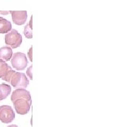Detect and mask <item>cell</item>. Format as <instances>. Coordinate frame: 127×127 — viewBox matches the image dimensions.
I'll use <instances>...</instances> for the list:
<instances>
[{"label":"cell","instance_id":"6da1fadb","mask_svg":"<svg viewBox=\"0 0 127 127\" xmlns=\"http://www.w3.org/2000/svg\"><path fill=\"white\" fill-rule=\"evenodd\" d=\"M11 100L13 102L16 112L21 115L28 113L32 104L31 95L26 89L18 88L12 93Z\"/></svg>","mask_w":127,"mask_h":127},{"label":"cell","instance_id":"7a4b0ae2","mask_svg":"<svg viewBox=\"0 0 127 127\" xmlns=\"http://www.w3.org/2000/svg\"><path fill=\"white\" fill-rule=\"evenodd\" d=\"M5 43L11 47V48L16 49L21 45L22 36L16 30L11 29V31L5 35Z\"/></svg>","mask_w":127,"mask_h":127},{"label":"cell","instance_id":"3957f363","mask_svg":"<svg viewBox=\"0 0 127 127\" xmlns=\"http://www.w3.org/2000/svg\"><path fill=\"white\" fill-rule=\"evenodd\" d=\"M9 83H11L12 86L17 89H26L29 84V80L28 79L25 73L15 71Z\"/></svg>","mask_w":127,"mask_h":127},{"label":"cell","instance_id":"277c9868","mask_svg":"<svg viewBox=\"0 0 127 127\" xmlns=\"http://www.w3.org/2000/svg\"><path fill=\"white\" fill-rule=\"evenodd\" d=\"M11 65L14 68L18 71H23L28 65V59L25 54L21 52L14 53L11 57Z\"/></svg>","mask_w":127,"mask_h":127},{"label":"cell","instance_id":"5b68a950","mask_svg":"<svg viewBox=\"0 0 127 127\" xmlns=\"http://www.w3.org/2000/svg\"><path fill=\"white\" fill-rule=\"evenodd\" d=\"M15 118L13 108L9 105L0 106V121L4 124L12 122Z\"/></svg>","mask_w":127,"mask_h":127},{"label":"cell","instance_id":"8992f818","mask_svg":"<svg viewBox=\"0 0 127 127\" xmlns=\"http://www.w3.org/2000/svg\"><path fill=\"white\" fill-rule=\"evenodd\" d=\"M15 73L11 66H9L7 63L0 59V78L5 81L10 83L11 78L13 74Z\"/></svg>","mask_w":127,"mask_h":127},{"label":"cell","instance_id":"52a82bcc","mask_svg":"<svg viewBox=\"0 0 127 127\" xmlns=\"http://www.w3.org/2000/svg\"><path fill=\"white\" fill-rule=\"evenodd\" d=\"M11 14L12 21L15 24L18 26H21L26 23L28 18L26 11H10Z\"/></svg>","mask_w":127,"mask_h":127},{"label":"cell","instance_id":"ba28073f","mask_svg":"<svg viewBox=\"0 0 127 127\" xmlns=\"http://www.w3.org/2000/svg\"><path fill=\"white\" fill-rule=\"evenodd\" d=\"M12 56H13V51L11 47L5 46L0 48V59L4 62H8L11 59Z\"/></svg>","mask_w":127,"mask_h":127},{"label":"cell","instance_id":"9c48e42d","mask_svg":"<svg viewBox=\"0 0 127 127\" xmlns=\"http://www.w3.org/2000/svg\"><path fill=\"white\" fill-rule=\"evenodd\" d=\"M11 23L3 17H0V33H8L11 31Z\"/></svg>","mask_w":127,"mask_h":127},{"label":"cell","instance_id":"30bf717a","mask_svg":"<svg viewBox=\"0 0 127 127\" xmlns=\"http://www.w3.org/2000/svg\"><path fill=\"white\" fill-rule=\"evenodd\" d=\"M11 92V88L9 84L1 83L0 84V101L5 100Z\"/></svg>","mask_w":127,"mask_h":127},{"label":"cell","instance_id":"8fae6325","mask_svg":"<svg viewBox=\"0 0 127 127\" xmlns=\"http://www.w3.org/2000/svg\"><path fill=\"white\" fill-rule=\"evenodd\" d=\"M32 16L31 18V20L29 21V23L24 28V31H23V34L28 39H31L32 37Z\"/></svg>","mask_w":127,"mask_h":127},{"label":"cell","instance_id":"7c38bea8","mask_svg":"<svg viewBox=\"0 0 127 127\" xmlns=\"http://www.w3.org/2000/svg\"><path fill=\"white\" fill-rule=\"evenodd\" d=\"M32 66H29L28 68L27 69V71H26V74L28 75V76L29 77V78L32 80Z\"/></svg>","mask_w":127,"mask_h":127},{"label":"cell","instance_id":"4fadbf2b","mask_svg":"<svg viewBox=\"0 0 127 127\" xmlns=\"http://www.w3.org/2000/svg\"><path fill=\"white\" fill-rule=\"evenodd\" d=\"M32 46L29 49V51H28V57L31 60V62H32Z\"/></svg>","mask_w":127,"mask_h":127},{"label":"cell","instance_id":"5bb4252c","mask_svg":"<svg viewBox=\"0 0 127 127\" xmlns=\"http://www.w3.org/2000/svg\"><path fill=\"white\" fill-rule=\"evenodd\" d=\"M0 14H3V15H7L10 14V11H0Z\"/></svg>","mask_w":127,"mask_h":127},{"label":"cell","instance_id":"9a60e30c","mask_svg":"<svg viewBox=\"0 0 127 127\" xmlns=\"http://www.w3.org/2000/svg\"><path fill=\"white\" fill-rule=\"evenodd\" d=\"M7 127H18L17 125H15V124H11V125H9Z\"/></svg>","mask_w":127,"mask_h":127}]
</instances>
